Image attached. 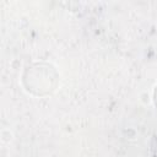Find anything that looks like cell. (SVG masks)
<instances>
[{
  "label": "cell",
  "instance_id": "7a4b0ae2",
  "mask_svg": "<svg viewBox=\"0 0 157 157\" xmlns=\"http://www.w3.org/2000/svg\"><path fill=\"white\" fill-rule=\"evenodd\" d=\"M153 103H155V105H156V108H157V86H156L155 90H153Z\"/></svg>",
  "mask_w": 157,
  "mask_h": 157
},
{
  "label": "cell",
  "instance_id": "6da1fadb",
  "mask_svg": "<svg viewBox=\"0 0 157 157\" xmlns=\"http://www.w3.org/2000/svg\"><path fill=\"white\" fill-rule=\"evenodd\" d=\"M59 82L56 69L48 63H33L28 65L22 74V85L25 90L34 96H47L55 91Z\"/></svg>",
  "mask_w": 157,
  "mask_h": 157
}]
</instances>
